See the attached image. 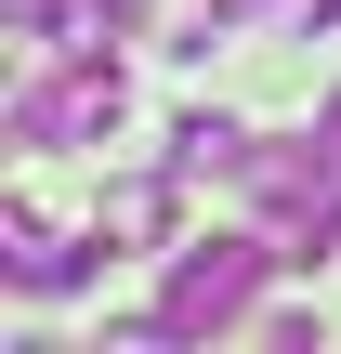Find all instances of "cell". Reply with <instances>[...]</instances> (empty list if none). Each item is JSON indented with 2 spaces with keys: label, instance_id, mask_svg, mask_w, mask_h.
<instances>
[{
  "label": "cell",
  "instance_id": "1",
  "mask_svg": "<svg viewBox=\"0 0 341 354\" xmlns=\"http://www.w3.org/2000/svg\"><path fill=\"white\" fill-rule=\"evenodd\" d=\"M276 263H289L276 236H197V250H171V289H158V315H171L184 342H223V328H250V289H263Z\"/></svg>",
  "mask_w": 341,
  "mask_h": 354
},
{
  "label": "cell",
  "instance_id": "2",
  "mask_svg": "<svg viewBox=\"0 0 341 354\" xmlns=\"http://www.w3.org/2000/svg\"><path fill=\"white\" fill-rule=\"evenodd\" d=\"M118 105H131V92H118V53H66L53 79L13 92V145H105Z\"/></svg>",
  "mask_w": 341,
  "mask_h": 354
},
{
  "label": "cell",
  "instance_id": "3",
  "mask_svg": "<svg viewBox=\"0 0 341 354\" xmlns=\"http://www.w3.org/2000/svg\"><path fill=\"white\" fill-rule=\"evenodd\" d=\"M92 250H105V236H53L26 197H0V276H13V289H79Z\"/></svg>",
  "mask_w": 341,
  "mask_h": 354
},
{
  "label": "cell",
  "instance_id": "4",
  "mask_svg": "<svg viewBox=\"0 0 341 354\" xmlns=\"http://www.w3.org/2000/svg\"><path fill=\"white\" fill-rule=\"evenodd\" d=\"M131 26V0H13V39H39V53H105Z\"/></svg>",
  "mask_w": 341,
  "mask_h": 354
},
{
  "label": "cell",
  "instance_id": "5",
  "mask_svg": "<svg viewBox=\"0 0 341 354\" xmlns=\"http://www.w3.org/2000/svg\"><path fill=\"white\" fill-rule=\"evenodd\" d=\"M171 171H184V184H223V171H250V131H237L223 105H197V118L171 131Z\"/></svg>",
  "mask_w": 341,
  "mask_h": 354
},
{
  "label": "cell",
  "instance_id": "6",
  "mask_svg": "<svg viewBox=\"0 0 341 354\" xmlns=\"http://www.w3.org/2000/svg\"><path fill=\"white\" fill-rule=\"evenodd\" d=\"M171 184H184V171H171ZM171 184H105V223H92V236H105V250H158V236H171Z\"/></svg>",
  "mask_w": 341,
  "mask_h": 354
},
{
  "label": "cell",
  "instance_id": "7",
  "mask_svg": "<svg viewBox=\"0 0 341 354\" xmlns=\"http://www.w3.org/2000/svg\"><path fill=\"white\" fill-rule=\"evenodd\" d=\"M289 13H302V26H341V0H289Z\"/></svg>",
  "mask_w": 341,
  "mask_h": 354
},
{
  "label": "cell",
  "instance_id": "8",
  "mask_svg": "<svg viewBox=\"0 0 341 354\" xmlns=\"http://www.w3.org/2000/svg\"><path fill=\"white\" fill-rule=\"evenodd\" d=\"M315 131H329V158H341V92H329V118H315Z\"/></svg>",
  "mask_w": 341,
  "mask_h": 354
}]
</instances>
